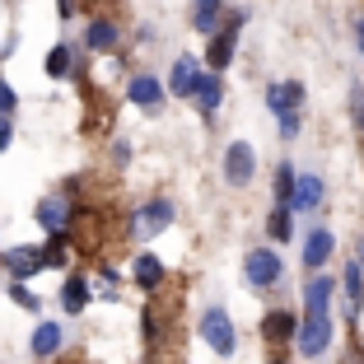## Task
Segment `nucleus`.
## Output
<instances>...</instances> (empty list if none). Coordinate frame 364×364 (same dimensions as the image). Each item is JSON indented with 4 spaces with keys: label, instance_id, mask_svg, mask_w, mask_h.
Here are the masks:
<instances>
[{
    "label": "nucleus",
    "instance_id": "obj_28",
    "mask_svg": "<svg viewBox=\"0 0 364 364\" xmlns=\"http://www.w3.org/2000/svg\"><path fill=\"white\" fill-rule=\"evenodd\" d=\"M10 136H14V127L5 117H0V150H10Z\"/></svg>",
    "mask_w": 364,
    "mask_h": 364
},
{
    "label": "nucleus",
    "instance_id": "obj_2",
    "mask_svg": "<svg viewBox=\"0 0 364 364\" xmlns=\"http://www.w3.org/2000/svg\"><path fill=\"white\" fill-rule=\"evenodd\" d=\"M252 173H257V154H252V145H247V140H234V145L225 150V178L234 182V187H247Z\"/></svg>",
    "mask_w": 364,
    "mask_h": 364
},
{
    "label": "nucleus",
    "instance_id": "obj_32",
    "mask_svg": "<svg viewBox=\"0 0 364 364\" xmlns=\"http://www.w3.org/2000/svg\"><path fill=\"white\" fill-rule=\"evenodd\" d=\"M271 364H285V360H271Z\"/></svg>",
    "mask_w": 364,
    "mask_h": 364
},
{
    "label": "nucleus",
    "instance_id": "obj_13",
    "mask_svg": "<svg viewBox=\"0 0 364 364\" xmlns=\"http://www.w3.org/2000/svg\"><path fill=\"white\" fill-rule=\"evenodd\" d=\"M220 14H225V0H196V5H192V23L201 33H215V28H220Z\"/></svg>",
    "mask_w": 364,
    "mask_h": 364
},
{
    "label": "nucleus",
    "instance_id": "obj_14",
    "mask_svg": "<svg viewBox=\"0 0 364 364\" xmlns=\"http://www.w3.org/2000/svg\"><path fill=\"white\" fill-rule=\"evenodd\" d=\"M5 267L14 271V280H28L33 271L43 267V257H38V252H28V247H10V252H5Z\"/></svg>",
    "mask_w": 364,
    "mask_h": 364
},
{
    "label": "nucleus",
    "instance_id": "obj_8",
    "mask_svg": "<svg viewBox=\"0 0 364 364\" xmlns=\"http://www.w3.org/2000/svg\"><path fill=\"white\" fill-rule=\"evenodd\" d=\"M131 103L145 107V112H159V107H164V85L150 80V75H136V80H131Z\"/></svg>",
    "mask_w": 364,
    "mask_h": 364
},
{
    "label": "nucleus",
    "instance_id": "obj_30",
    "mask_svg": "<svg viewBox=\"0 0 364 364\" xmlns=\"http://www.w3.org/2000/svg\"><path fill=\"white\" fill-rule=\"evenodd\" d=\"M360 131H364V98H360Z\"/></svg>",
    "mask_w": 364,
    "mask_h": 364
},
{
    "label": "nucleus",
    "instance_id": "obj_19",
    "mask_svg": "<svg viewBox=\"0 0 364 364\" xmlns=\"http://www.w3.org/2000/svg\"><path fill=\"white\" fill-rule=\"evenodd\" d=\"M220 98H225L220 75H201V80H196V103H201V112H215V107H220Z\"/></svg>",
    "mask_w": 364,
    "mask_h": 364
},
{
    "label": "nucleus",
    "instance_id": "obj_17",
    "mask_svg": "<svg viewBox=\"0 0 364 364\" xmlns=\"http://www.w3.org/2000/svg\"><path fill=\"white\" fill-rule=\"evenodd\" d=\"M327 299H332V276H313L309 289H304V304H309V313H327Z\"/></svg>",
    "mask_w": 364,
    "mask_h": 364
},
{
    "label": "nucleus",
    "instance_id": "obj_23",
    "mask_svg": "<svg viewBox=\"0 0 364 364\" xmlns=\"http://www.w3.org/2000/svg\"><path fill=\"white\" fill-rule=\"evenodd\" d=\"M65 70H70V47H52V52H47V75L61 80Z\"/></svg>",
    "mask_w": 364,
    "mask_h": 364
},
{
    "label": "nucleus",
    "instance_id": "obj_24",
    "mask_svg": "<svg viewBox=\"0 0 364 364\" xmlns=\"http://www.w3.org/2000/svg\"><path fill=\"white\" fill-rule=\"evenodd\" d=\"M271 238H280V243H285L289 238V205H276V210H271Z\"/></svg>",
    "mask_w": 364,
    "mask_h": 364
},
{
    "label": "nucleus",
    "instance_id": "obj_20",
    "mask_svg": "<svg viewBox=\"0 0 364 364\" xmlns=\"http://www.w3.org/2000/svg\"><path fill=\"white\" fill-rule=\"evenodd\" d=\"M346 304H350V313H360L364 309V267L355 262V267H346Z\"/></svg>",
    "mask_w": 364,
    "mask_h": 364
},
{
    "label": "nucleus",
    "instance_id": "obj_31",
    "mask_svg": "<svg viewBox=\"0 0 364 364\" xmlns=\"http://www.w3.org/2000/svg\"><path fill=\"white\" fill-rule=\"evenodd\" d=\"M360 267H364V247H360Z\"/></svg>",
    "mask_w": 364,
    "mask_h": 364
},
{
    "label": "nucleus",
    "instance_id": "obj_9",
    "mask_svg": "<svg viewBox=\"0 0 364 364\" xmlns=\"http://www.w3.org/2000/svg\"><path fill=\"white\" fill-rule=\"evenodd\" d=\"M196 80H201L196 56H182V61L173 65V75H168V89H173V94H196Z\"/></svg>",
    "mask_w": 364,
    "mask_h": 364
},
{
    "label": "nucleus",
    "instance_id": "obj_16",
    "mask_svg": "<svg viewBox=\"0 0 364 364\" xmlns=\"http://www.w3.org/2000/svg\"><path fill=\"white\" fill-rule=\"evenodd\" d=\"M61 350V327L56 322H38L33 327V355H56Z\"/></svg>",
    "mask_w": 364,
    "mask_h": 364
},
{
    "label": "nucleus",
    "instance_id": "obj_21",
    "mask_svg": "<svg viewBox=\"0 0 364 364\" xmlns=\"http://www.w3.org/2000/svg\"><path fill=\"white\" fill-rule=\"evenodd\" d=\"M61 304H65V313H80V309L89 304V285H85L80 276H70V280L61 285Z\"/></svg>",
    "mask_w": 364,
    "mask_h": 364
},
{
    "label": "nucleus",
    "instance_id": "obj_27",
    "mask_svg": "<svg viewBox=\"0 0 364 364\" xmlns=\"http://www.w3.org/2000/svg\"><path fill=\"white\" fill-rule=\"evenodd\" d=\"M10 107H14V89L0 80V117H10Z\"/></svg>",
    "mask_w": 364,
    "mask_h": 364
},
{
    "label": "nucleus",
    "instance_id": "obj_12",
    "mask_svg": "<svg viewBox=\"0 0 364 364\" xmlns=\"http://www.w3.org/2000/svg\"><path fill=\"white\" fill-rule=\"evenodd\" d=\"M131 276H136L140 289H159L164 285V262L145 252V257H136V271H131Z\"/></svg>",
    "mask_w": 364,
    "mask_h": 364
},
{
    "label": "nucleus",
    "instance_id": "obj_29",
    "mask_svg": "<svg viewBox=\"0 0 364 364\" xmlns=\"http://www.w3.org/2000/svg\"><path fill=\"white\" fill-rule=\"evenodd\" d=\"M355 43H360V52H364V19H360V28H355Z\"/></svg>",
    "mask_w": 364,
    "mask_h": 364
},
{
    "label": "nucleus",
    "instance_id": "obj_22",
    "mask_svg": "<svg viewBox=\"0 0 364 364\" xmlns=\"http://www.w3.org/2000/svg\"><path fill=\"white\" fill-rule=\"evenodd\" d=\"M112 43H117V28H112L107 19L89 23V47H98V52H103V47H112Z\"/></svg>",
    "mask_w": 364,
    "mask_h": 364
},
{
    "label": "nucleus",
    "instance_id": "obj_4",
    "mask_svg": "<svg viewBox=\"0 0 364 364\" xmlns=\"http://www.w3.org/2000/svg\"><path fill=\"white\" fill-rule=\"evenodd\" d=\"M173 225V201H150V205H140L136 220H131V234L136 238H154L159 229Z\"/></svg>",
    "mask_w": 364,
    "mask_h": 364
},
{
    "label": "nucleus",
    "instance_id": "obj_7",
    "mask_svg": "<svg viewBox=\"0 0 364 364\" xmlns=\"http://www.w3.org/2000/svg\"><path fill=\"white\" fill-rule=\"evenodd\" d=\"M318 205H322V178H318V173H304V178H294L289 210H318Z\"/></svg>",
    "mask_w": 364,
    "mask_h": 364
},
{
    "label": "nucleus",
    "instance_id": "obj_1",
    "mask_svg": "<svg viewBox=\"0 0 364 364\" xmlns=\"http://www.w3.org/2000/svg\"><path fill=\"white\" fill-rule=\"evenodd\" d=\"M201 336H205V346H210L215 355H234V346H238L234 322H229L225 309H210V313L201 318Z\"/></svg>",
    "mask_w": 364,
    "mask_h": 364
},
{
    "label": "nucleus",
    "instance_id": "obj_10",
    "mask_svg": "<svg viewBox=\"0 0 364 364\" xmlns=\"http://www.w3.org/2000/svg\"><path fill=\"white\" fill-rule=\"evenodd\" d=\"M262 336H267L271 346H285V341H294V318H289V313H267V318H262Z\"/></svg>",
    "mask_w": 364,
    "mask_h": 364
},
{
    "label": "nucleus",
    "instance_id": "obj_11",
    "mask_svg": "<svg viewBox=\"0 0 364 364\" xmlns=\"http://www.w3.org/2000/svg\"><path fill=\"white\" fill-rule=\"evenodd\" d=\"M332 247H336V243H332V234H327V229H313V234L304 238V262H309V267L318 271L322 262L332 257Z\"/></svg>",
    "mask_w": 364,
    "mask_h": 364
},
{
    "label": "nucleus",
    "instance_id": "obj_3",
    "mask_svg": "<svg viewBox=\"0 0 364 364\" xmlns=\"http://www.w3.org/2000/svg\"><path fill=\"white\" fill-rule=\"evenodd\" d=\"M299 350L304 355H322L327 346H332V313H309V322L299 327Z\"/></svg>",
    "mask_w": 364,
    "mask_h": 364
},
{
    "label": "nucleus",
    "instance_id": "obj_6",
    "mask_svg": "<svg viewBox=\"0 0 364 364\" xmlns=\"http://www.w3.org/2000/svg\"><path fill=\"white\" fill-rule=\"evenodd\" d=\"M247 280H252L257 289L280 280V257L271 252V247H252V252H247Z\"/></svg>",
    "mask_w": 364,
    "mask_h": 364
},
{
    "label": "nucleus",
    "instance_id": "obj_18",
    "mask_svg": "<svg viewBox=\"0 0 364 364\" xmlns=\"http://www.w3.org/2000/svg\"><path fill=\"white\" fill-rule=\"evenodd\" d=\"M38 225L52 229V234H61V229L70 225V205H61V201H43V205H38Z\"/></svg>",
    "mask_w": 364,
    "mask_h": 364
},
{
    "label": "nucleus",
    "instance_id": "obj_26",
    "mask_svg": "<svg viewBox=\"0 0 364 364\" xmlns=\"http://www.w3.org/2000/svg\"><path fill=\"white\" fill-rule=\"evenodd\" d=\"M43 262H47V267H61V262H65V238H61V234L52 238V247L43 252Z\"/></svg>",
    "mask_w": 364,
    "mask_h": 364
},
{
    "label": "nucleus",
    "instance_id": "obj_25",
    "mask_svg": "<svg viewBox=\"0 0 364 364\" xmlns=\"http://www.w3.org/2000/svg\"><path fill=\"white\" fill-rule=\"evenodd\" d=\"M10 299L19 304V309H28V313H38V294H33V289H23V285H14L10 289Z\"/></svg>",
    "mask_w": 364,
    "mask_h": 364
},
{
    "label": "nucleus",
    "instance_id": "obj_15",
    "mask_svg": "<svg viewBox=\"0 0 364 364\" xmlns=\"http://www.w3.org/2000/svg\"><path fill=\"white\" fill-rule=\"evenodd\" d=\"M299 98H304V85L294 80V85H276L267 94V103L276 107V112H299Z\"/></svg>",
    "mask_w": 364,
    "mask_h": 364
},
{
    "label": "nucleus",
    "instance_id": "obj_5",
    "mask_svg": "<svg viewBox=\"0 0 364 364\" xmlns=\"http://www.w3.org/2000/svg\"><path fill=\"white\" fill-rule=\"evenodd\" d=\"M238 28H243V14H238V19H229V23H225V33L215 28V38H210V52H205V61H210L215 70H225V65L234 61V47H238Z\"/></svg>",
    "mask_w": 364,
    "mask_h": 364
}]
</instances>
